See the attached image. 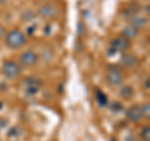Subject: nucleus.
I'll return each instance as SVG.
<instances>
[{
  "label": "nucleus",
  "instance_id": "nucleus-1",
  "mask_svg": "<svg viewBox=\"0 0 150 141\" xmlns=\"http://www.w3.org/2000/svg\"><path fill=\"white\" fill-rule=\"evenodd\" d=\"M25 43H26L25 35L18 29L8 31V34L5 35V44L10 49H20L21 46L25 45Z\"/></svg>",
  "mask_w": 150,
  "mask_h": 141
},
{
  "label": "nucleus",
  "instance_id": "nucleus-2",
  "mask_svg": "<svg viewBox=\"0 0 150 141\" xmlns=\"http://www.w3.org/2000/svg\"><path fill=\"white\" fill-rule=\"evenodd\" d=\"M1 73H3L4 76L10 79V80L18 79L21 74V66L16 61H14V60H8V61H5L3 64Z\"/></svg>",
  "mask_w": 150,
  "mask_h": 141
},
{
  "label": "nucleus",
  "instance_id": "nucleus-3",
  "mask_svg": "<svg viewBox=\"0 0 150 141\" xmlns=\"http://www.w3.org/2000/svg\"><path fill=\"white\" fill-rule=\"evenodd\" d=\"M131 48V43L129 39H126L124 36H118L115 39H112L109 49V55L116 54V53H125Z\"/></svg>",
  "mask_w": 150,
  "mask_h": 141
},
{
  "label": "nucleus",
  "instance_id": "nucleus-4",
  "mask_svg": "<svg viewBox=\"0 0 150 141\" xmlns=\"http://www.w3.org/2000/svg\"><path fill=\"white\" fill-rule=\"evenodd\" d=\"M123 74H121V71L118 69V68H112L110 69L109 71H108L106 74V81L108 84H109L110 86H119L123 84Z\"/></svg>",
  "mask_w": 150,
  "mask_h": 141
},
{
  "label": "nucleus",
  "instance_id": "nucleus-5",
  "mask_svg": "<svg viewBox=\"0 0 150 141\" xmlns=\"http://www.w3.org/2000/svg\"><path fill=\"white\" fill-rule=\"evenodd\" d=\"M39 61V58H38L36 53H34L33 50H26L20 55V64L26 68H31Z\"/></svg>",
  "mask_w": 150,
  "mask_h": 141
},
{
  "label": "nucleus",
  "instance_id": "nucleus-6",
  "mask_svg": "<svg viewBox=\"0 0 150 141\" xmlns=\"http://www.w3.org/2000/svg\"><path fill=\"white\" fill-rule=\"evenodd\" d=\"M126 115V119L131 123H139L140 120L143 119V112H142V107L138 106V105H134V106H130L128 110L125 112Z\"/></svg>",
  "mask_w": 150,
  "mask_h": 141
},
{
  "label": "nucleus",
  "instance_id": "nucleus-7",
  "mask_svg": "<svg viewBox=\"0 0 150 141\" xmlns=\"http://www.w3.org/2000/svg\"><path fill=\"white\" fill-rule=\"evenodd\" d=\"M56 14H58V9L53 5H50V4L43 5L39 9V15L43 19H45V20H50V19L55 18Z\"/></svg>",
  "mask_w": 150,
  "mask_h": 141
},
{
  "label": "nucleus",
  "instance_id": "nucleus-8",
  "mask_svg": "<svg viewBox=\"0 0 150 141\" xmlns=\"http://www.w3.org/2000/svg\"><path fill=\"white\" fill-rule=\"evenodd\" d=\"M24 85L26 86V92L36 94L39 87L41 86V80L36 78H28L26 80H24Z\"/></svg>",
  "mask_w": 150,
  "mask_h": 141
},
{
  "label": "nucleus",
  "instance_id": "nucleus-9",
  "mask_svg": "<svg viewBox=\"0 0 150 141\" xmlns=\"http://www.w3.org/2000/svg\"><path fill=\"white\" fill-rule=\"evenodd\" d=\"M120 61L126 68H133V66H135V65L138 64V58L135 55H133V54L124 53L123 56H121V59H120Z\"/></svg>",
  "mask_w": 150,
  "mask_h": 141
},
{
  "label": "nucleus",
  "instance_id": "nucleus-10",
  "mask_svg": "<svg viewBox=\"0 0 150 141\" xmlns=\"http://www.w3.org/2000/svg\"><path fill=\"white\" fill-rule=\"evenodd\" d=\"M148 24V20L144 16H140V15H134L133 18H131V21H130V25L134 26L135 29H142V27H145Z\"/></svg>",
  "mask_w": 150,
  "mask_h": 141
},
{
  "label": "nucleus",
  "instance_id": "nucleus-11",
  "mask_svg": "<svg viewBox=\"0 0 150 141\" xmlns=\"http://www.w3.org/2000/svg\"><path fill=\"white\" fill-rule=\"evenodd\" d=\"M120 97L124 99V100H130L131 97L134 96V89L130 85H124L120 89Z\"/></svg>",
  "mask_w": 150,
  "mask_h": 141
},
{
  "label": "nucleus",
  "instance_id": "nucleus-12",
  "mask_svg": "<svg viewBox=\"0 0 150 141\" xmlns=\"http://www.w3.org/2000/svg\"><path fill=\"white\" fill-rule=\"evenodd\" d=\"M139 35V31H138V29H135L134 26H131V25H129V26H126L125 29L123 30V36L124 37H126V39H133V37H137Z\"/></svg>",
  "mask_w": 150,
  "mask_h": 141
},
{
  "label": "nucleus",
  "instance_id": "nucleus-13",
  "mask_svg": "<svg viewBox=\"0 0 150 141\" xmlns=\"http://www.w3.org/2000/svg\"><path fill=\"white\" fill-rule=\"evenodd\" d=\"M95 100L98 102V105L101 106V107H104V106L108 105V96L101 90H96L95 91Z\"/></svg>",
  "mask_w": 150,
  "mask_h": 141
},
{
  "label": "nucleus",
  "instance_id": "nucleus-14",
  "mask_svg": "<svg viewBox=\"0 0 150 141\" xmlns=\"http://www.w3.org/2000/svg\"><path fill=\"white\" fill-rule=\"evenodd\" d=\"M140 137L143 139V141H150V125L144 126L140 131Z\"/></svg>",
  "mask_w": 150,
  "mask_h": 141
},
{
  "label": "nucleus",
  "instance_id": "nucleus-15",
  "mask_svg": "<svg viewBox=\"0 0 150 141\" xmlns=\"http://www.w3.org/2000/svg\"><path fill=\"white\" fill-rule=\"evenodd\" d=\"M142 107V112H143V117H146L148 120H150V104H144Z\"/></svg>",
  "mask_w": 150,
  "mask_h": 141
},
{
  "label": "nucleus",
  "instance_id": "nucleus-16",
  "mask_svg": "<svg viewBox=\"0 0 150 141\" xmlns=\"http://www.w3.org/2000/svg\"><path fill=\"white\" fill-rule=\"evenodd\" d=\"M110 107H111V111H114V112H120V111L124 110V106L121 105L120 102H118V101L112 102V104L110 105Z\"/></svg>",
  "mask_w": 150,
  "mask_h": 141
},
{
  "label": "nucleus",
  "instance_id": "nucleus-17",
  "mask_svg": "<svg viewBox=\"0 0 150 141\" xmlns=\"http://www.w3.org/2000/svg\"><path fill=\"white\" fill-rule=\"evenodd\" d=\"M78 34L79 36H84V34H85V25L83 23H79L78 25Z\"/></svg>",
  "mask_w": 150,
  "mask_h": 141
},
{
  "label": "nucleus",
  "instance_id": "nucleus-18",
  "mask_svg": "<svg viewBox=\"0 0 150 141\" xmlns=\"http://www.w3.org/2000/svg\"><path fill=\"white\" fill-rule=\"evenodd\" d=\"M4 34H5V29H4V26L0 24V39L4 36Z\"/></svg>",
  "mask_w": 150,
  "mask_h": 141
},
{
  "label": "nucleus",
  "instance_id": "nucleus-19",
  "mask_svg": "<svg viewBox=\"0 0 150 141\" xmlns=\"http://www.w3.org/2000/svg\"><path fill=\"white\" fill-rule=\"evenodd\" d=\"M144 86L146 87V89H150V76L145 80V82H144Z\"/></svg>",
  "mask_w": 150,
  "mask_h": 141
},
{
  "label": "nucleus",
  "instance_id": "nucleus-20",
  "mask_svg": "<svg viewBox=\"0 0 150 141\" xmlns=\"http://www.w3.org/2000/svg\"><path fill=\"white\" fill-rule=\"evenodd\" d=\"M146 13L149 14V15H150V4H149V5L146 6Z\"/></svg>",
  "mask_w": 150,
  "mask_h": 141
},
{
  "label": "nucleus",
  "instance_id": "nucleus-21",
  "mask_svg": "<svg viewBox=\"0 0 150 141\" xmlns=\"http://www.w3.org/2000/svg\"><path fill=\"white\" fill-rule=\"evenodd\" d=\"M0 107H1V104H0Z\"/></svg>",
  "mask_w": 150,
  "mask_h": 141
}]
</instances>
